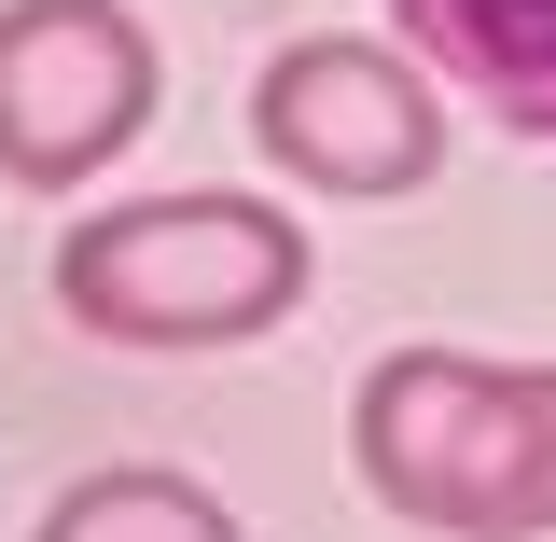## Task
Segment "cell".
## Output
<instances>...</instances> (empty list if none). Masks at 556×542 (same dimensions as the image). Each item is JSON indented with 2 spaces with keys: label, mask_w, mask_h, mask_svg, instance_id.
Returning <instances> with one entry per match:
<instances>
[{
  "label": "cell",
  "mask_w": 556,
  "mask_h": 542,
  "mask_svg": "<svg viewBox=\"0 0 556 542\" xmlns=\"http://www.w3.org/2000/svg\"><path fill=\"white\" fill-rule=\"evenodd\" d=\"M306 223L265 196H139V209H98L56 237V320H84L98 348H237V335H278L306 306Z\"/></svg>",
  "instance_id": "obj_2"
},
{
  "label": "cell",
  "mask_w": 556,
  "mask_h": 542,
  "mask_svg": "<svg viewBox=\"0 0 556 542\" xmlns=\"http://www.w3.org/2000/svg\"><path fill=\"white\" fill-rule=\"evenodd\" d=\"M390 28L515 139H556V0H390Z\"/></svg>",
  "instance_id": "obj_5"
},
{
  "label": "cell",
  "mask_w": 556,
  "mask_h": 542,
  "mask_svg": "<svg viewBox=\"0 0 556 542\" xmlns=\"http://www.w3.org/2000/svg\"><path fill=\"white\" fill-rule=\"evenodd\" d=\"M362 487L445 542H543L556 529V362H473V348H390L348 390Z\"/></svg>",
  "instance_id": "obj_1"
},
{
  "label": "cell",
  "mask_w": 556,
  "mask_h": 542,
  "mask_svg": "<svg viewBox=\"0 0 556 542\" xmlns=\"http://www.w3.org/2000/svg\"><path fill=\"white\" fill-rule=\"evenodd\" d=\"M167 98V56L126 0H0V181H98Z\"/></svg>",
  "instance_id": "obj_3"
},
{
  "label": "cell",
  "mask_w": 556,
  "mask_h": 542,
  "mask_svg": "<svg viewBox=\"0 0 556 542\" xmlns=\"http://www.w3.org/2000/svg\"><path fill=\"white\" fill-rule=\"evenodd\" d=\"M251 139H265V167H292L306 196H417L445 167V98H431L417 56L362 42V28H320V42H278L265 56Z\"/></svg>",
  "instance_id": "obj_4"
},
{
  "label": "cell",
  "mask_w": 556,
  "mask_h": 542,
  "mask_svg": "<svg viewBox=\"0 0 556 542\" xmlns=\"http://www.w3.org/2000/svg\"><path fill=\"white\" fill-rule=\"evenodd\" d=\"M28 542H237V515L208 501L195 474H153V459H112V474H70L42 501Z\"/></svg>",
  "instance_id": "obj_6"
}]
</instances>
